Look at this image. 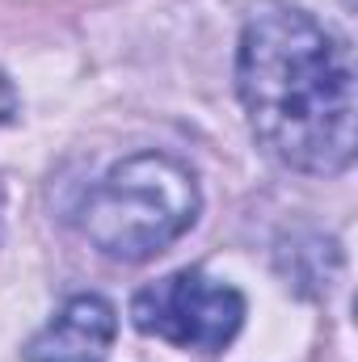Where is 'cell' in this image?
<instances>
[{"mask_svg": "<svg viewBox=\"0 0 358 362\" xmlns=\"http://www.w3.org/2000/svg\"><path fill=\"white\" fill-rule=\"evenodd\" d=\"M236 93L274 160L333 177L354 160V59L308 13L262 0L241 30Z\"/></svg>", "mask_w": 358, "mask_h": 362, "instance_id": "obj_1", "label": "cell"}, {"mask_svg": "<svg viewBox=\"0 0 358 362\" xmlns=\"http://www.w3.org/2000/svg\"><path fill=\"white\" fill-rule=\"evenodd\" d=\"M198 206V181L178 156L135 152L85 194L81 232L114 262H148L194 228Z\"/></svg>", "mask_w": 358, "mask_h": 362, "instance_id": "obj_2", "label": "cell"}, {"mask_svg": "<svg viewBox=\"0 0 358 362\" xmlns=\"http://www.w3.org/2000/svg\"><path fill=\"white\" fill-rule=\"evenodd\" d=\"M131 320L139 333L169 346L219 354L245 325V295L202 270H178L131 299Z\"/></svg>", "mask_w": 358, "mask_h": 362, "instance_id": "obj_3", "label": "cell"}, {"mask_svg": "<svg viewBox=\"0 0 358 362\" xmlns=\"http://www.w3.org/2000/svg\"><path fill=\"white\" fill-rule=\"evenodd\" d=\"M118 333V316L101 295L68 299L55 320L30 337L25 362H101Z\"/></svg>", "mask_w": 358, "mask_h": 362, "instance_id": "obj_4", "label": "cell"}, {"mask_svg": "<svg viewBox=\"0 0 358 362\" xmlns=\"http://www.w3.org/2000/svg\"><path fill=\"white\" fill-rule=\"evenodd\" d=\"M13 114H17V89H13V81L0 72V127L13 122Z\"/></svg>", "mask_w": 358, "mask_h": 362, "instance_id": "obj_5", "label": "cell"}, {"mask_svg": "<svg viewBox=\"0 0 358 362\" xmlns=\"http://www.w3.org/2000/svg\"><path fill=\"white\" fill-rule=\"evenodd\" d=\"M0 211H4V189H0Z\"/></svg>", "mask_w": 358, "mask_h": 362, "instance_id": "obj_6", "label": "cell"}]
</instances>
